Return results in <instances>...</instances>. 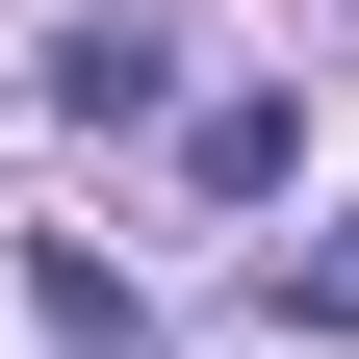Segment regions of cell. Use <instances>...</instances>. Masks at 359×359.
I'll return each mask as SVG.
<instances>
[{
  "label": "cell",
  "mask_w": 359,
  "mask_h": 359,
  "mask_svg": "<svg viewBox=\"0 0 359 359\" xmlns=\"http://www.w3.org/2000/svg\"><path fill=\"white\" fill-rule=\"evenodd\" d=\"M257 308H283V334H334V359H359V231H283V283H257Z\"/></svg>",
  "instance_id": "3957f363"
},
{
  "label": "cell",
  "mask_w": 359,
  "mask_h": 359,
  "mask_svg": "<svg viewBox=\"0 0 359 359\" xmlns=\"http://www.w3.org/2000/svg\"><path fill=\"white\" fill-rule=\"evenodd\" d=\"M26 308H52V359H154V308H128V257H26Z\"/></svg>",
  "instance_id": "7a4b0ae2"
},
{
  "label": "cell",
  "mask_w": 359,
  "mask_h": 359,
  "mask_svg": "<svg viewBox=\"0 0 359 359\" xmlns=\"http://www.w3.org/2000/svg\"><path fill=\"white\" fill-rule=\"evenodd\" d=\"M52 103H77V128H154L180 52H154V26H52Z\"/></svg>",
  "instance_id": "6da1fadb"
}]
</instances>
